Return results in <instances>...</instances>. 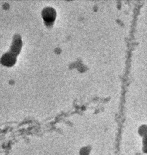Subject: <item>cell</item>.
Returning <instances> with one entry per match:
<instances>
[{
    "instance_id": "obj_1",
    "label": "cell",
    "mask_w": 147,
    "mask_h": 155,
    "mask_svg": "<svg viewBox=\"0 0 147 155\" xmlns=\"http://www.w3.org/2000/svg\"><path fill=\"white\" fill-rule=\"evenodd\" d=\"M55 12L51 7H47L43 12V16L44 19L48 22H52L55 18Z\"/></svg>"
}]
</instances>
